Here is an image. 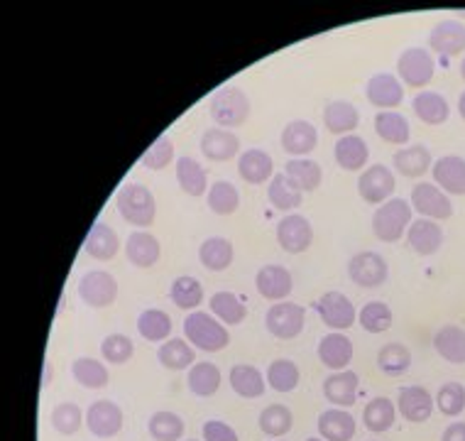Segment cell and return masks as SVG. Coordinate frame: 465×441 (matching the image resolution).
Returning <instances> with one entry per match:
<instances>
[{
	"label": "cell",
	"instance_id": "obj_1",
	"mask_svg": "<svg viewBox=\"0 0 465 441\" xmlns=\"http://www.w3.org/2000/svg\"><path fill=\"white\" fill-rule=\"evenodd\" d=\"M115 209L123 216V221H128L130 226H137L140 231L153 226L154 218H157V201H154L153 192L140 182H133V185H125L118 189Z\"/></svg>",
	"mask_w": 465,
	"mask_h": 441
},
{
	"label": "cell",
	"instance_id": "obj_2",
	"mask_svg": "<svg viewBox=\"0 0 465 441\" xmlns=\"http://www.w3.org/2000/svg\"><path fill=\"white\" fill-rule=\"evenodd\" d=\"M184 336L186 341L203 353L223 351L231 344V334L225 329V324L209 312H189L184 319Z\"/></svg>",
	"mask_w": 465,
	"mask_h": 441
},
{
	"label": "cell",
	"instance_id": "obj_3",
	"mask_svg": "<svg viewBox=\"0 0 465 441\" xmlns=\"http://www.w3.org/2000/svg\"><path fill=\"white\" fill-rule=\"evenodd\" d=\"M411 204L407 199H390L382 206H377L372 214V233L377 241L397 243L404 238V233L411 226Z\"/></svg>",
	"mask_w": 465,
	"mask_h": 441
},
{
	"label": "cell",
	"instance_id": "obj_4",
	"mask_svg": "<svg viewBox=\"0 0 465 441\" xmlns=\"http://www.w3.org/2000/svg\"><path fill=\"white\" fill-rule=\"evenodd\" d=\"M250 98L245 91L238 86H223L218 88L216 94L209 101L211 118L221 125V128H241L242 123L250 118Z\"/></svg>",
	"mask_w": 465,
	"mask_h": 441
},
{
	"label": "cell",
	"instance_id": "obj_5",
	"mask_svg": "<svg viewBox=\"0 0 465 441\" xmlns=\"http://www.w3.org/2000/svg\"><path fill=\"white\" fill-rule=\"evenodd\" d=\"M397 74H400L401 84H407L410 88L429 86L436 74V62H433L431 52L424 47L404 49L397 59Z\"/></svg>",
	"mask_w": 465,
	"mask_h": 441
},
{
	"label": "cell",
	"instance_id": "obj_6",
	"mask_svg": "<svg viewBox=\"0 0 465 441\" xmlns=\"http://www.w3.org/2000/svg\"><path fill=\"white\" fill-rule=\"evenodd\" d=\"M304 321L306 309L302 305H294V302H277L265 314L267 331L282 341L297 338L304 331Z\"/></svg>",
	"mask_w": 465,
	"mask_h": 441
},
{
	"label": "cell",
	"instance_id": "obj_7",
	"mask_svg": "<svg viewBox=\"0 0 465 441\" xmlns=\"http://www.w3.org/2000/svg\"><path fill=\"white\" fill-rule=\"evenodd\" d=\"M348 277L358 285V287H380L385 285L387 277H390V265L380 253L375 250H362V253H355L348 263Z\"/></svg>",
	"mask_w": 465,
	"mask_h": 441
},
{
	"label": "cell",
	"instance_id": "obj_8",
	"mask_svg": "<svg viewBox=\"0 0 465 441\" xmlns=\"http://www.w3.org/2000/svg\"><path fill=\"white\" fill-rule=\"evenodd\" d=\"M394 189H397V179L394 172L385 165H372V167L362 169L358 176V192L361 199L372 204V206H382L385 201L392 199Z\"/></svg>",
	"mask_w": 465,
	"mask_h": 441
},
{
	"label": "cell",
	"instance_id": "obj_9",
	"mask_svg": "<svg viewBox=\"0 0 465 441\" xmlns=\"http://www.w3.org/2000/svg\"><path fill=\"white\" fill-rule=\"evenodd\" d=\"M79 297L91 309H104L118 299V280L105 270H91L79 280Z\"/></svg>",
	"mask_w": 465,
	"mask_h": 441
},
{
	"label": "cell",
	"instance_id": "obj_10",
	"mask_svg": "<svg viewBox=\"0 0 465 441\" xmlns=\"http://www.w3.org/2000/svg\"><path fill=\"white\" fill-rule=\"evenodd\" d=\"M411 209L417 211L421 218H431V221H443V218L453 216V204H450L449 194L439 189L436 185L429 182H419L411 189Z\"/></svg>",
	"mask_w": 465,
	"mask_h": 441
},
{
	"label": "cell",
	"instance_id": "obj_11",
	"mask_svg": "<svg viewBox=\"0 0 465 441\" xmlns=\"http://www.w3.org/2000/svg\"><path fill=\"white\" fill-rule=\"evenodd\" d=\"M277 243L289 256H302L312 248L313 226L302 214H289L277 224Z\"/></svg>",
	"mask_w": 465,
	"mask_h": 441
},
{
	"label": "cell",
	"instance_id": "obj_12",
	"mask_svg": "<svg viewBox=\"0 0 465 441\" xmlns=\"http://www.w3.org/2000/svg\"><path fill=\"white\" fill-rule=\"evenodd\" d=\"M313 309L319 312L322 321L333 331L351 329L358 319V312L351 299L345 297L343 292H326L313 302Z\"/></svg>",
	"mask_w": 465,
	"mask_h": 441
},
{
	"label": "cell",
	"instance_id": "obj_13",
	"mask_svg": "<svg viewBox=\"0 0 465 441\" xmlns=\"http://www.w3.org/2000/svg\"><path fill=\"white\" fill-rule=\"evenodd\" d=\"M86 426L98 439H111L123 429V409L113 400L91 402L86 409Z\"/></svg>",
	"mask_w": 465,
	"mask_h": 441
},
{
	"label": "cell",
	"instance_id": "obj_14",
	"mask_svg": "<svg viewBox=\"0 0 465 441\" xmlns=\"http://www.w3.org/2000/svg\"><path fill=\"white\" fill-rule=\"evenodd\" d=\"M433 185L453 196H465V160L458 155H446L433 162Z\"/></svg>",
	"mask_w": 465,
	"mask_h": 441
},
{
	"label": "cell",
	"instance_id": "obj_15",
	"mask_svg": "<svg viewBox=\"0 0 465 441\" xmlns=\"http://www.w3.org/2000/svg\"><path fill=\"white\" fill-rule=\"evenodd\" d=\"M255 287L265 299L284 302L292 295V289H294V280H292L287 267H282V265H265V267L257 270Z\"/></svg>",
	"mask_w": 465,
	"mask_h": 441
},
{
	"label": "cell",
	"instance_id": "obj_16",
	"mask_svg": "<svg viewBox=\"0 0 465 441\" xmlns=\"http://www.w3.org/2000/svg\"><path fill=\"white\" fill-rule=\"evenodd\" d=\"M319 145V130L309 121H289L282 130V150L292 157H306Z\"/></svg>",
	"mask_w": 465,
	"mask_h": 441
},
{
	"label": "cell",
	"instance_id": "obj_17",
	"mask_svg": "<svg viewBox=\"0 0 465 441\" xmlns=\"http://www.w3.org/2000/svg\"><path fill=\"white\" fill-rule=\"evenodd\" d=\"M365 96L375 108L392 111L404 101V86L394 74H375L365 86Z\"/></svg>",
	"mask_w": 465,
	"mask_h": 441
},
{
	"label": "cell",
	"instance_id": "obj_18",
	"mask_svg": "<svg viewBox=\"0 0 465 441\" xmlns=\"http://www.w3.org/2000/svg\"><path fill=\"white\" fill-rule=\"evenodd\" d=\"M433 407H436V402L429 395V390L421 386H410V387H401L400 397H397V409H400V415L407 422H414V425H421L426 419L431 417Z\"/></svg>",
	"mask_w": 465,
	"mask_h": 441
},
{
	"label": "cell",
	"instance_id": "obj_19",
	"mask_svg": "<svg viewBox=\"0 0 465 441\" xmlns=\"http://www.w3.org/2000/svg\"><path fill=\"white\" fill-rule=\"evenodd\" d=\"M429 47L443 56H456L465 52V25L453 17L436 23L429 35Z\"/></svg>",
	"mask_w": 465,
	"mask_h": 441
},
{
	"label": "cell",
	"instance_id": "obj_20",
	"mask_svg": "<svg viewBox=\"0 0 465 441\" xmlns=\"http://www.w3.org/2000/svg\"><path fill=\"white\" fill-rule=\"evenodd\" d=\"M201 153L211 162H228L241 153V137L225 128H209L201 135Z\"/></svg>",
	"mask_w": 465,
	"mask_h": 441
},
{
	"label": "cell",
	"instance_id": "obj_21",
	"mask_svg": "<svg viewBox=\"0 0 465 441\" xmlns=\"http://www.w3.org/2000/svg\"><path fill=\"white\" fill-rule=\"evenodd\" d=\"M407 243L419 256H433L443 246V228L431 218H417L407 231Z\"/></svg>",
	"mask_w": 465,
	"mask_h": 441
},
{
	"label": "cell",
	"instance_id": "obj_22",
	"mask_svg": "<svg viewBox=\"0 0 465 441\" xmlns=\"http://www.w3.org/2000/svg\"><path fill=\"white\" fill-rule=\"evenodd\" d=\"M358 387H361V377L353 370H341L333 373L323 380V395L326 400L333 402L336 407H353L358 400Z\"/></svg>",
	"mask_w": 465,
	"mask_h": 441
},
{
	"label": "cell",
	"instance_id": "obj_23",
	"mask_svg": "<svg viewBox=\"0 0 465 441\" xmlns=\"http://www.w3.org/2000/svg\"><path fill=\"white\" fill-rule=\"evenodd\" d=\"M319 361L333 373L348 368V363L353 361V341L343 336L341 331H333L329 336L319 341Z\"/></svg>",
	"mask_w": 465,
	"mask_h": 441
},
{
	"label": "cell",
	"instance_id": "obj_24",
	"mask_svg": "<svg viewBox=\"0 0 465 441\" xmlns=\"http://www.w3.org/2000/svg\"><path fill=\"white\" fill-rule=\"evenodd\" d=\"M392 167L407 179H419L433 167V157L426 145H407V147L394 153Z\"/></svg>",
	"mask_w": 465,
	"mask_h": 441
},
{
	"label": "cell",
	"instance_id": "obj_25",
	"mask_svg": "<svg viewBox=\"0 0 465 441\" xmlns=\"http://www.w3.org/2000/svg\"><path fill=\"white\" fill-rule=\"evenodd\" d=\"M125 256L135 267H153L160 260L162 246L150 231H133L125 241Z\"/></svg>",
	"mask_w": 465,
	"mask_h": 441
},
{
	"label": "cell",
	"instance_id": "obj_26",
	"mask_svg": "<svg viewBox=\"0 0 465 441\" xmlns=\"http://www.w3.org/2000/svg\"><path fill=\"white\" fill-rule=\"evenodd\" d=\"M333 157H336L338 167L345 172H361L368 165L370 147L361 135H343L336 140Z\"/></svg>",
	"mask_w": 465,
	"mask_h": 441
},
{
	"label": "cell",
	"instance_id": "obj_27",
	"mask_svg": "<svg viewBox=\"0 0 465 441\" xmlns=\"http://www.w3.org/2000/svg\"><path fill=\"white\" fill-rule=\"evenodd\" d=\"M358 123H361V113H358V108L353 104H348V101H331L323 108V125L333 135H353Z\"/></svg>",
	"mask_w": 465,
	"mask_h": 441
},
{
	"label": "cell",
	"instance_id": "obj_28",
	"mask_svg": "<svg viewBox=\"0 0 465 441\" xmlns=\"http://www.w3.org/2000/svg\"><path fill=\"white\" fill-rule=\"evenodd\" d=\"M84 250L94 260H111L121 250V238H118V233L113 231L111 226L104 224V221H96V224L91 226L86 241H84Z\"/></svg>",
	"mask_w": 465,
	"mask_h": 441
},
{
	"label": "cell",
	"instance_id": "obj_29",
	"mask_svg": "<svg viewBox=\"0 0 465 441\" xmlns=\"http://www.w3.org/2000/svg\"><path fill=\"white\" fill-rule=\"evenodd\" d=\"M274 165L272 157L265 153V150H245V153L238 157V175L248 182V185H265L272 179Z\"/></svg>",
	"mask_w": 465,
	"mask_h": 441
},
{
	"label": "cell",
	"instance_id": "obj_30",
	"mask_svg": "<svg viewBox=\"0 0 465 441\" xmlns=\"http://www.w3.org/2000/svg\"><path fill=\"white\" fill-rule=\"evenodd\" d=\"M411 108L417 113L419 121L426 125H443L450 115L449 101L439 91H419L411 101Z\"/></svg>",
	"mask_w": 465,
	"mask_h": 441
},
{
	"label": "cell",
	"instance_id": "obj_31",
	"mask_svg": "<svg viewBox=\"0 0 465 441\" xmlns=\"http://www.w3.org/2000/svg\"><path fill=\"white\" fill-rule=\"evenodd\" d=\"M232 257H235V248H232V243L228 238H223V236H211V238L201 243L199 260L211 273H223V270H228Z\"/></svg>",
	"mask_w": 465,
	"mask_h": 441
},
{
	"label": "cell",
	"instance_id": "obj_32",
	"mask_svg": "<svg viewBox=\"0 0 465 441\" xmlns=\"http://www.w3.org/2000/svg\"><path fill=\"white\" fill-rule=\"evenodd\" d=\"M433 348L446 363H465V329L458 324H446L436 331L433 336Z\"/></svg>",
	"mask_w": 465,
	"mask_h": 441
},
{
	"label": "cell",
	"instance_id": "obj_33",
	"mask_svg": "<svg viewBox=\"0 0 465 441\" xmlns=\"http://www.w3.org/2000/svg\"><path fill=\"white\" fill-rule=\"evenodd\" d=\"M319 434L323 441H351L355 436V419L351 412L336 407L319 417Z\"/></svg>",
	"mask_w": 465,
	"mask_h": 441
},
{
	"label": "cell",
	"instance_id": "obj_34",
	"mask_svg": "<svg viewBox=\"0 0 465 441\" xmlns=\"http://www.w3.org/2000/svg\"><path fill=\"white\" fill-rule=\"evenodd\" d=\"M231 387L232 393L241 395L245 400H255V397H262L265 395V376L250 366V363H238L231 368Z\"/></svg>",
	"mask_w": 465,
	"mask_h": 441
},
{
	"label": "cell",
	"instance_id": "obj_35",
	"mask_svg": "<svg viewBox=\"0 0 465 441\" xmlns=\"http://www.w3.org/2000/svg\"><path fill=\"white\" fill-rule=\"evenodd\" d=\"M267 199H270V204H272L274 209L292 211L302 206L304 192L299 189L294 179H289V176L282 172V175H274L272 179H270V186H267Z\"/></svg>",
	"mask_w": 465,
	"mask_h": 441
},
{
	"label": "cell",
	"instance_id": "obj_36",
	"mask_svg": "<svg viewBox=\"0 0 465 441\" xmlns=\"http://www.w3.org/2000/svg\"><path fill=\"white\" fill-rule=\"evenodd\" d=\"M375 133L390 145H407L411 137L410 121L397 111H380L375 115Z\"/></svg>",
	"mask_w": 465,
	"mask_h": 441
},
{
	"label": "cell",
	"instance_id": "obj_37",
	"mask_svg": "<svg viewBox=\"0 0 465 441\" xmlns=\"http://www.w3.org/2000/svg\"><path fill=\"white\" fill-rule=\"evenodd\" d=\"M186 386L196 397H211L218 393L221 387V370L216 363H193L189 368V377H186Z\"/></svg>",
	"mask_w": 465,
	"mask_h": 441
},
{
	"label": "cell",
	"instance_id": "obj_38",
	"mask_svg": "<svg viewBox=\"0 0 465 441\" xmlns=\"http://www.w3.org/2000/svg\"><path fill=\"white\" fill-rule=\"evenodd\" d=\"M177 182L182 186V192L189 194V196L209 194V175L192 157H179L177 160Z\"/></svg>",
	"mask_w": 465,
	"mask_h": 441
},
{
	"label": "cell",
	"instance_id": "obj_39",
	"mask_svg": "<svg viewBox=\"0 0 465 441\" xmlns=\"http://www.w3.org/2000/svg\"><path fill=\"white\" fill-rule=\"evenodd\" d=\"M284 175H287L289 179H294L302 192L312 194L322 186L323 169L319 162L309 160V157H294V160H289L287 165H284Z\"/></svg>",
	"mask_w": 465,
	"mask_h": 441
},
{
	"label": "cell",
	"instance_id": "obj_40",
	"mask_svg": "<svg viewBox=\"0 0 465 441\" xmlns=\"http://www.w3.org/2000/svg\"><path fill=\"white\" fill-rule=\"evenodd\" d=\"M193 351L196 348L189 346V341H184V338H169L160 346L157 361L167 370H186L196 363V353Z\"/></svg>",
	"mask_w": 465,
	"mask_h": 441
},
{
	"label": "cell",
	"instance_id": "obj_41",
	"mask_svg": "<svg viewBox=\"0 0 465 441\" xmlns=\"http://www.w3.org/2000/svg\"><path fill=\"white\" fill-rule=\"evenodd\" d=\"M137 331L150 344H164L172 336V319L162 309H144L137 316Z\"/></svg>",
	"mask_w": 465,
	"mask_h": 441
},
{
	"label": "cell",
	"instance_id": "obj_42",
	"mask_svg": "<svg viewBox=\"0 0 465 441\" xmlns=\"http://www.w3.org/2000/svg\"><path fill=\"white\" fill-rule=\"evenodd\" d=\"M394 419H397V407L387 397H375V400L368 402V407L362 409V425L372 434H382L387 429H392Z\"/></svg>",
	"mask_w": 465,
	"mask_h": 441
},
{
	"label": "cell",
	"instance_id": "obj_43",
	"mask_svg": "<svg viewBox=\"0 0 465 441\" xmlns=\"http://www.w3.org/2000/svg\"><path fill=\"white\" fill-rule=\"evenodd\" d=\"M211 314L216 316L221 324H228V326H238L248 316V306L242 305L241 297H235L231 292H216L209 302Z\"/></svg>",
	"mask_w": 465,
	"mask_h": 441
},
{
	"label": "cell",
	"instance_id": "obj_44",
	"mask_svg": "<svg viewBox=\"0 0 465 441\" xmlns=\"http://www.w3.org/2000/svg\"><path fill=\"white\" fill-rule=\"evenodd\" d=\"M169 297H172V302L179 309L196 312V306L203 305V287H201V282L196 277H192V275H179L177 280L172 282Z\"/></svg>",
	"mask_w": 465,
	"mask_h": 441
},
{
	"label": "cell",
	"instance_id": "obj_45",
	"mask_svg": "<svg viewBox=\"0 0 465 441\" xmlns=\"http://www.w3.org/2000/svg\"><path fill=\"white\" fill-rule=\"evenodd\" d=\"M72 376L86 390H101V387L108 386V377H111L104 363L96 361V358H86V356H81L72 363Z\"/></svg>",
	"mask_w": 465,
	"mask_h": 441
},
{
	"label": "cell",
	"instance_id": "obj_46",
	"mask_svg": "<svg viewBox=\"0 0 465 441\" xmlns=\"http://www.w3.org/2000/svg\"><path fill=\"white\" fill-rule=\"evenodd\" d=\"M377 368L385 376H401L411 368V351L404 344H387L377 351Z\"/></svg>",
	"mask_w": 465,
	"mask_h": 441
},
{
	"label": "cell",
	"instance_id": "obj_47",
	"mask_svg": "<svg viewBox=\"0 0 465 441\" xmlns=\"http://www.w3.org/2000/svg\"><path fill=\"white\" fill-rule=\"evenodd\" d=\"M206 201H209V209L213 214H218V216H231L241 206V194H238V189L231 182L221 179V182L211 185L209 194H206Z\"/></svg>",
	"mask_w": 465,
	"mask_h": 441
},
{
	"label": "cell",
	"instance_id": "obj_48",
	"mask_svg": "<svg viewBox=\"0 0 465 441\" xmlns=\"http://www.w3.org/2000/svg\"><path fill=\"white\" fill-rule=\"evenodd\" d=\"M147 432L154 441H179L184 436V419L174 412H154L147 422Z\"/></svg>",
	"mask_w": 465,
	"mask_h": 441
},
{
	"label": "cell",
	"instance_id": "obj_49",
	"mask_svg": "<svg viewBox=\"0 0 465 441\" xmlns=\"http://www.w3.org/2000/svg\"><path fill=\"white\" fill-rule=\"evenodd\" d=\"M299 377H302L299 366L294 361H287V358H277L267 368V383L274 393H292L299 386Z\"/></svg>",
	"mask_w": 465,
	"mask_h": 441
},
{
	"label": "cell",
	"instance_id": "obj_50",
	"mask_svg": "<svg viewBox=\"0 0 465 441\" xmlns=\"http://www.w3.org/2000/svg\"><path fill=\"white\" fill-rule=\"evenodd\" d=\"M260 429L267 436H284L294 426V415L284 405H270L260 412Z\"/></svg>",
	"mask_w": 465,
	"mask_h": 441
},
{
	"label": "cell",
	"instance_id": "obj_51",
	"mask_svg": "<svg viewBox=\"0 0 465 441\" xmlns=\"http://www.w3.org/2000/svg\"><path fill=\"white\" fill-rule=\"evenodd\" d=\"M358 321L368 334H382V331L392 329L394 316L385 302H368L358 314Z\"/></svg>",
	"mask_w": 465,
	"mask_h": 441
},
{
	"label": "cell",
	"instance_id": "obj_52",
	"mask_svg": "<svg viewBox=\"0 0 465 441\" xmlns=\"http://www.w3.org/2000/svg\"><path fill=\"white\" fill-rule=\"evenodd\" d=\"M81 425H86V415L81 412L76 402H62L52 412V426L64 436H72V434L79 432Z\"/></svg>",
	"mask_w": 465,
	"mask_h": 441
},
{
	"label": "cell",
	"instance_id": "obj_53",
	"mask_svg": "<svg viewBox=\"0 0 465 441\" xmlns=\"http://www.w3.org/2000/svg\"><path fill=\"white\" fill-rule=\"evenodd\" d=\"M174 160V140L169 135H160L154 140L147 150L140 157V165L147 169H153V172H160L169 165V162Z\"/></svg>",
	"mask_w": 465,
	"mask_h": 441
},
{
	"label": "cell",
	"instance_id": "obj_54",
	"mask_svg": "<svg viewBox=\"0 0 465 441\" xmlns=\"http://www.w3.org/2000/svg\"><path fill=\"white\" fill-rule=\"evenodd\" d=\"M133 353H135V344H133L125 334H111V336H105L104 344H101V356H104V361L113 363V366L128 363L130 358H133Z\"/></svg>",
	"mask_w": 465,
	"mask_h": 441
},
{
	"label": "cell",
	"instance_id": "obj_55",
	"mask_svg": "<svg viewBox=\"0 0 465 441\" xmlns=\"http://www.w3.org/2000/svg\"><path fill=\"white\" fill-rule=\"evenodd\" d=\"M436 407L441 409L446 417H458L465 409V386L463 383H446L436 393Z\"/></svg>",
	"mask_w": 465,
	"mask_h": 441
},
{
	"label": "cell",
	"instance_id": "obj_56",
	"mask_svg": "<svg viewBox=\"0 0 465 441\" xmlns=\"http://www.w3.org/2000/svg\"><path fill=\"white\" fill-rule=\"evenodd\" d=\"M203 441H238V434L221 419H209L203 425Z\"/></svg>",
	"mask_w": 465,
	"mask_h": 441
},
{
	"label": "cell",
	"instance_id": "obj_57",
	"mask_svg": "<svg viewBox=\"0 0 465 441\" xmlns=\"http://www.w3.org/2000/svg\"><path fill=\"white\" fill-rule=\"evenodd\" d=\"M441 441H465V422H453L446 426Z\"/></svg>",
	"mask_w": 465,
	"mask_h": 441
},
{
	"label": "cell",
	"instance_id": "obj_58",
	"mask_svg": "<svg viewBox=\"0 0 465 441\" xmlns=\"http://www.w3.org/2000/svg\"><path fill=\"white\" fill-rule=\"evenodd\" d=\"M458 113H460V118L465 121V91L458 96Z\"/></svg>",
	"mask_w": 465,
	"mask_h": 441
},
{
	"label": "cell",
	"instance_id": "obj_59",
	"mask_svg": "<svg viewBox=\"0 0 465 441\" xmlns=\"http://www.w3.org/2000/svg\"><path fill=\"white\" fill-rule=\"evenodd\" d=\"M460 76L465 79V56H463V62H460Z\"/></svg>",
	"mask_w": 465,
	"mask_h": 441
},
{
	"label": "cell",
	"instance_id": "obj_60",
	"mask_svg": "<svg viewBox=\"0 0 465 441\" xmlns=\"http://www.w3.org/2000/svg\"><path fill=\"white\" fill-rule=\"evenodd\" d=\"M306 441H323V439H306Z\"/></svg>",
	"mask_w": 465,
	"mask_h": 441
},
{
	"label": "cell",
	"instance_id": "obj_61",
	"mask_svg": "<svg viewBox=\"0 0 465 441\" xmlns=\"http://www.w3.org/2000/svg\"><path fill=\"white\" fill-rule=\"evenodd\" d=\"M189 441H193V439H189Z\"/></svg>",
	"mask_w": 465,
	"mask_h": 441
}]
</instances>
